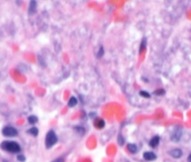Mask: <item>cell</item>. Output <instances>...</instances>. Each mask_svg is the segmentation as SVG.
I'll list each match as a JSON object with an SVG mask.
<instances>
[{
    "mask_svg": "<svg viewBox=\"0 0 191 162\" xmlns=\"http://www.w3.org/2000/svg\"><path fill=\"white\" fill-rule=\"evenodd\" d=\"M160 143V136L159 135H155L153 136L151 139L149 141V146L151 148H156L158 145Z\"/></svg>",
    "mask_w": 191,
    "mask_h": 162,
    "instance_id": "obj_7",
    "label": "cell"
},
{
    "mask_svg": "<svg viewBox=\"0 0 191 162\" xmlns=\"http://www.w3.org/2000/svg\"><path fill=\"white\" fill-rule=\"evenodd\" d=\"M140 95L143 96V97H145V98H148V97H150V95L145 91H141L140 92Z\"/></svg>",
    "mask_w": 191,
    "mask_h": 162,
    "instance_id": "obj_15",
    "label": "cell"
},
{
    "mask_svg": "<svg viewBox=\"0 0 191 162\" xmlns=\"http://www.w3.org/2000/svg\"><path fill=\"white\" fill-rule=\"evenodd\" d=\"M36 6H37V2L36 1H31L29 4V14L32 15L36 11Z\"/></svg>",
    "mask_w": 191,
    "mask_h": 162,
    "instance_id": "obj_8",
    "label": "cell"
},
{
    "mask_svg": "<svg viewBox=\"0 0 191 162\" xmlns=\"http://www.w3.org/2000/svg\"><path fill=\"white\" fill-rule=\"evenodd\" d=\"M17 160L20 161V162H25L26 158H25V156H24L23 155H19V156H17Z\"/></svg>",
    "mask_w": 191,
    "mask_h": 162,
    "instance_id": "obj_19",
    "label": "cell"
},
{
    "mask_svg": "<svg viewBox=\"0 0 191 162\" xmlns=\"http://www.w3.org/2000/svg\"><path fill=\"white\" fill-rule=\"evenodd\" d=\"M51 162H65V160H64L63 157H58V158L54 159L53 161H51Z\"/></svg>",
    "mask_w": 191,
    "mask_h": 162,
    "instance_id": "obj_21",
    "label": "cell"
},
{
    "mask_svg": "<svg viewBox=\"0 0 191 162\" xmlns=\"http://www.w3.org/2000/svg\"><path fill=\"white\" fill-rule=\"evenodd\" d=\"M181 137H182V129L180 127H176L171 133V140L178 142L181 139Z\"/></svg>",
    "mask_w": 191,
    "mask_h": 162,
    "instance_id": "obj_4",
    "label": "cell"
},
{
    "mask_svg": "<svg viewBox=\"0 0 191 162\" xmlns=\"http://www.w3.org/2000/svg\"><path fill=\"white\" fill-rule=\"evenodd\" d=\"M145 47V39L144 38L143 40H142V44H141V47H140V52H142V51L144 50Z\"/></svg>",
    "mask_w": 191,
    "mask_h": 162,
    "instance_id": "obj_18",
    "label": "cell"
},
{
    "mask_svg": "<svg viewBox=\"0 0 191 162\" xmlns=\"http://www.w3.org/2000/svg\"><path fill=\"white\" fill-rule=\"evenodd\" d=\"M27 133H30V135H33V136H37L39 131H38V129L36 128V127H32V128H31V129L28 130Z\"/></svg>",
    "mask_w": 191,
    "mask_h": 162,
    "instance_id": "obj_13",
    "label": "cell"
},
{
    "mask_svg": "<svg viewBox=\"0 0 191 162\" xmlns=\"http://www.w3.org/2000/svg\"><path fill=\"white\" fill-rule=\"evenodd\" d=\"M187 161H188V162H191V153H190V155L188 156V157H187Z\"/></svg>",
    "mask_w": 191,
    "mask_h": 162,
    "instance_id": "obj_22",
    "label": "cell"
},
{
    "mask_svg": "<svg viewBox=\"0 0 191 162\" xmlns=\"http://www.w3.org/2000/svg\"><path fill=\"white\" fill-rule=\"evenodd\" d=\"M128 150L131 153H136L138 152V148L135 144H131V143H128Z\"/></svg>",
    "mask_w": 191,
    "mask_h": 162,
    "instance_id": "obj_11",
    "label": "cell"
},
{
    "mask_svg": "<svg viewBox=\"0 0 191 162\" xmlns=\"http://www.w3.org/2000/svg\"><path fill=\"white\" fill-rule=\"evenodd\" d=\"M165 94V90H162V89H160V90H157L154 92V95H164Z\"/></svg>",
    "mask_w": 191,
    "mask_h": 162,
    "instance_id": "obj_14",
    "label": "cell"
},
{
    "mask_svg": "<svg viewBox=\"0 0 191 162\" xmlns=\"http://www.w3.org/2000/svg\"><path fill=\"white\" fill-rule=\"evenodd\" d=\"M2 133H3L4 136L14 137L18 135V131L13 126H6L2 129Z\"/></svg>",
    "mask_w": 191,
    "mask_h": 162,
    "instance_id": "obj_3",
    "label": "cell"
},
{
    "mask_svg": "<svg viewBox=\"0 0 191 162\" xmlns=\"http://www.w3.org/2000/svg\"><path fill=\"white\" fill-rule=\"evenodd\" d=\"M105 121L103 119H101V118H97L95 120V122H94V125H95V127L96 128H99V129H102L105 127Z\"/></svg>",
    "mask_w": 191,
    "mask_h": 162,
    "instance_id": "obj_10",
    "label": "cell"
},
{
    "mask_svg": "<svg viewBox=\"0 0 191 162\" xmlns=\"http://www.w3.org/2000/svg\"><path fill=\"white\" fill-rule=\"evenodd\" d=\"M74 130H75V131L78 132L80 135H84V133H85V129L82 128V127H75Z\"/></svg>",
    "mask_w": 191,
    "mask_h": 162,
    "instance_id": "obj_16",
    "label": "cell"
},
{
    "mask_svg": "<svg viewBox=\"0 0 191 162\" xmlns=\"http://www.w3.org/2000/svg\"><path fill=\"white\" fill-rule=\"evenodd\" d=\"M77 103H78V101H77V98H76V97L71 96V98L68 99V106L70 107V108H73V107L76 106Z\"/></svg>",
    "mask_w": 191,
    "mask_h": 162,
    "instance_id": "obj_9",
    "label": "cell"
},
{
    "mask_svg": "<svg viewBox=\"0 0 191 162\" xmlns=\"http://www.w3.org/2000/svg\"><path fill=\"white\" fill-rule=\"evenodd\" d=\"M144 158L147 161H153L157 158V156L153 152H145L144 153Z\"/></svg>",
    "mask_w": 191,
    "mask_h": 162,
    "instance_id": "obj_6",
    "label": "cell"
},
{
    "mask_svg": "<svg viewBox=\"0 0 191 162\" xmlns=\"http://www.w3.org/2000/svg\"><path fill=\"white\" fill-rule=\"evenodd\" d=\"M0 147L4 151L11 153H18L21 151L20 145L17 142H15V141H3L1 145H0Z\"/></svg>",
    "mask_w": 191,
    "mask_h": 162,
    "instance_id": "obj_1",
    "label": "cell"
},
{
    "mask_svg": "<svg viewBox=\"0 0 191 162\" xmlns=\"http://www.w3.org/2000/svg\"><path fill=\"white\" fill-rule=\"evenodd\" d=\"M104 48L101 46L100 47V49H99V52H98V54H97V56H98V57H102L103 56V54H104Z\"/></svg>",
    "mask_w": 191,
    "mask_h": 162,
    "instance_id": "obj_17",
    "label": "cell"
},
{
    "mask_svg": "<svg viewBox=\"0 0 191 162\" xmlns=\"http://www.w3.org/2000/svg\"><path fill=\"white\" fill-rule=\"evenodd\" d=\"M118 140H119V141H118V142H119V144H120V145H123V144H124V141H125V140H124L123 137H122V135H119V138H118Z\"/></svg>",
    "mask_w": 191,
    "mask_h": 162,
    "instance_id": "obj_20",
    "label": "cell"
},
{
    "mask_svg": "<svg viewBox=\"0 0 191 162\" xmlns=\"http://www.w3.org/2000/svg\"><path fill=\"white\" fill-rule=\"evenodd\" d=\"M168 153L172 157H174V158H180V157H182V151L181 149L176 148V149L170 150V151L168 152Z\"/></svg>",
    "mask_w": 191,
    "mask_h": 162,
    "instance_id": "obj_5",
    "label": "cell"
},
{
    "mask_svg": "<svg viewBox=\"0 0 191 162\" xmlns=\"http://www.w3.org/2000/svg\"><path fill=\"white\" fill-rule=\"evenodd\" d=\"M28 122H29L31 125H34L35 123L38 122V117L36 115H30L28 117Z\"/></svg>",
    "mask_w": 191,
    "mask_h": 162,
    "instance_id": "obj_12",
    "label": "cell"
},
{
    "mask_svg": "<svg viewBox=\"0 0 191 162\" xmlns=\"http://www.w3.org/2000/svg\"><path fill=\"white\" fill-rule=\"evenodd\" d=\"M58 141V137L56 135V133L54 131H48L47 135H46V139H45V145H46L47 149H50L51 147L57 143Z\"/></svg>",
    "mask_w": 191,
    "mask_h": 162,
    "instance_id": "obj_2",
    "label": "cell"
}]
</instances>
